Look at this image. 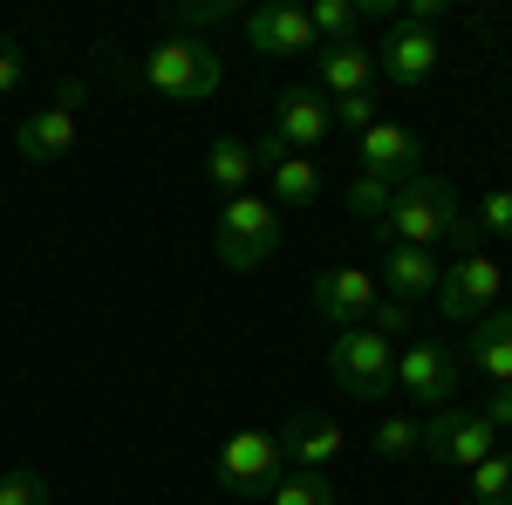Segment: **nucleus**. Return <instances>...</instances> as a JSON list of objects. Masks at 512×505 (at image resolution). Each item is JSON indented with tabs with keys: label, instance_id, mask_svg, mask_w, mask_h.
I'll use <instances>...</instances> for the list:
<instances>
[{
	"label": "nucleus",
	"instance_id": "nucleus-1",
	"mask_svg": "<svg viewBox=\"0 0 512 505\" xmlns=\"http://www.w3.org/2000/svg\"><path fill=\"white\" fill-rule=\"evenodd\" d=\"M369 233H383L390 246H444V239L458 233V192H451V178H437V171H417V178H403L396 198L383 205V219L369 226Z\"/></svg>",
	"mask_w": 512,
	"mask_h": 505
},
{
	"label": "nucleus",
	"instance_id": "nucleus-2",
	"mask_svg": "<svg viewBox=\"0 0 512 505\" xmlns=\"http://www.w3.org/2000/svg\"><path fill=\"white\" fill-rule=\"evenodd\" d=\"M137 76H144V89H158L164 103H212V96L226 89V62H219V48H212V41L164 35L158 48H144Z\"/></svg>",
	"mask_w": 512,
	"mask_h": 505
},
{
	"label": "nucleus",
	"instance_id": "nucleus-3",
	"mask_svg": "<svg viewBox=\"0 0 512 505\" xmlns=\"http://www.w3.org/2000/svg\"><path fill=\"white\" fill-rule=\"evenodd\" d=\"M212 246H219V267L253 273L260 260L280 253V205L260 192H239L219 205V226H212Z\"/></svg>",
	"mask_w": 512,
	"mask_h": 505
},
{
	"label": "nucleus",
	"instance_id": "nucleus-4",
	"mask_svg": "<svg viewBox=\"0 0 512 505\" xmlns=\"http://www.w3.org/2000/svg\"><path fill=\"white\" fill-rule=\"evenodd\" d=\"M328 376L355 403H383V389H396V342L376 328H342L328 342Z\"/></svg>",
	"mask_w": 512,
	"mask_h": 505
},
{
	"label": "nucleus",
	"instance_id": "nucleus-5",
	"mask_svg": "<svg viewBox=\"0 0 512 505\" xmlns=\"http://www.w3.org/2000/svg\"><path fill=\"white\" fill-rule=\"evenodd\" d=\"M417 451H424L437 471H472V465H485V458L499 451V437H492V424H485L478 410L444 403V410L424 417V444H417Z\"/></svg>",
	"mask_w": 512,
	"mask_h": 505
},
{
	"label": "nucleus",
	"instance_id": "nucleus-6",
	"mask_svg": "<svg viewBox=\"0 0 512 505\" xmlns=\"http://www.w3.org/2000/svg\"><path fill=\"white\" fill-rule=\"evenodd\" d=\"M280 430H233L226 437V451H219V485L233 492V499H267L280 485Z\"/></svg>",
	"mask_w": 512,
	"mask_h": 505
},
{
	"label": "nucleus",
	"instance_id": "nucleus-7",
	"mask_svg": "<svg viewBox=\"0 0 512 505\" xmlns=\"http://www.w3.org/2000/svg\"><path fill=\"white\" fill-rule=\"evenodd\" d=\"M76 137H82V82H62L48 110H28L21 117L14 151L28 157V164H62V157L76 151Z\"/></svg>",
	"mask_w": 512,
	"mask_h": 505
},
{
	"label": "nucleus",
	"instance_id": "nucleus-8",
	"mask_svg": "<svg viewBox=\"0 0 512 505\" xmlns=\"http://www.w3.org/2000/svg\"><path fill=\"white\" fill-rule=\"evenodd\" d=\"M499 287H506V267L485 260V253H465V260H451L444 280H437V314L458 321V328H472L478 314L499 308Z\"/></svg>",
	"mask_w": 512,
	"mask_h": 505
},
{
	"label": "nucleus",
	"instance_id": "nucleus-9",
	"mask_svg": "<svg viewBox=\"0 0 512 505\" xmlns=\"http://www.w3.org/2000/svg\"><path fill=\"white\" fill-rule=\"evenodd\" d=\"M396 389L431 417V410H444L451 396H458V355L437 349L431 335H417L410 349H396Z\"/></svg>",
	"mask_w": 512,
	"mask_h": 505
},
{
	"label": "nucleus",
	"instance_id": "nucleus-10",
	"mask_svg": "<svg viewBox=\"0 0 512 505\" xmlns=\"http://www.w3.org/2000/svg\"><path fill=\"white\" fill-rule=\"evenodd\" d=\"M369 55H376V76L396 82V89H424L437 76V35L431 28H410V21H390L383 48H369Z\"/></svg>",
	"mask_w": 512,
	"mask_h": 505
},
{
	"label": "nucleus",
	"instance_id": "nucleus-11",
	"mask_svg": "<svg viewBox=\"0 0 512 505\" xmlns=\"http://www.w3.org/2000/svg\"><path fill=\"white\" fill-rule=\"evenodd\" d=\"M355 157H362V171H376V178H390V185H403V178L424 171V144H417V130H403V123H390V117L355 137Z\"/></svg>",
	"mask_w": 512,
	"mask_h": 505
},
{
	"label": "nucleus",
	"instance_id": "nucleus-12",
	"mask_svg": "<svg viewBox=\"0 0 512 505\" xmlns=\"http://www.w3.org/2000/svg\"><path fill=\"white\" fill-rule=\"evenodd\" d=\"M328 123H335V110H328V96H321V89H280L267 137H280L287 151H315L321 137H328Z\"/></svg>",
	"mask_w": 512,
	"mask_h": 505
},
{
	"label": "nucleus",
	"instance_id": "nucleus-13",
	"mask_svg": "<svg viewBox=\"0 0 512 505\" xmlns=\"http://www.w3.org/2000/svg\"><path fill=\"white\" fill-rule=\"evenodd\" d=\"M376 273H362V267H328L315 280V308L335 321V328H362L369 314H376Z\"/></svg>",
	"mask_w": 512,
	"mask_h": 505
},
{
	"label": "nucleus",
	"instance_id": "nucleus-14",
	"mask_svg": "<svg viewBox=\"0 0 512 505\" xmlns=\"http://www.w3.org/2000/svg\"><path fill=\"white\" fill-rule=\"evenodd\" d=\"M246 41L260 48V55H308L315 62V28H308V7H253L246 14Z\"/></svg>",
	"mask_w": 512,
	"mask_h": 505
},
{
	"label": "nucleus",
	"instance_id": "nucleus-15",
	"mask_svg": "<svg viewBox=\"0 0 512 505\" xmlns=\"http://www.w3.org/2000/svg\"><path fill=\"white\" fill-rule=\"evenodd\" d=\"M465 362H472L492 389L512 383V308H492L465 328Z\"/></svg>",
	"mask_w": 512,
	"mask_h": 505
},
{
	"label": "nucleus",
	"instance_id": "nucleus-16",
	"mask_svg": "<svg viewBox=\"0 0 512 505\" xmlns=\"http://www.w3.org/2000/svg\"><path fill=\"white\" fill-rule=\"evenodd\" d=\"M315 89L328 103H342L355 89H376V55L362 41H328V48H315Z\"/></svg>",
	"mask_w": 512,
	"mask_h": 505
},
{
	"label": "nucleus",
	"instance_id": "nucleus-17",
	"mask_svg": "<svg viewBox=\"0 0 512 505\" xmlns=\"http://www.w3.org/2000/svg\"><path fill=\"white\" fill-rule=\"evenodd\" d=\"M342 451H349V437H342V424H328V417H294V424L280 430L287 471H328Z\"/></svg>",
	"mask_w": 512,
	"mask_h": 505
},
{
	"label": "nucleus",
	"instance_id": "nucleus-18",
	"mask_svg": "<svg viewBox=\"0 0 512 505\" xmlns=\"http://www.w3.org/2000/svg\"><path fill=\"white\" fill-rule=\"evenodd\" d=\"M437 280H444V267H437L431 246H383V287H390V301H417V294H437Z\"/></svg>",
	"mask_w": 512,
	"mask_h": 505
},
{
	"label": "nucleus",
	"instance_id": "nucleus-19",
	"mask_svg": "<svg viewBox=\"0 0 512 505\" xmlns=\"http://www.w3.org/2000/svg\"><path fill=\"white\" fill-rule=\"evenodd\" d=\"M267 178H274V205H287V212L321 205V164L308 151H280L274 164H267Z\"/></svg>",
	"mask_w": 512,
	"mask_h": 505
},
{
	"label": "nucleus",
	"instance_id": "nucleus-20",
	"mask_svg": "<svg viewBox=\"0 0 512 505\" xmlns=\"http://www.w3.org/2000/svg\"><path fill=\"white\" fill-rule=\"evenodd\" d=\"M253 144H239V137H219L212 151H205V185L219 198H239V192H253Z\"/></svg>",
	"mask_w": 512,
	"mask_h": 505
},
{
	"label": "nucleus",
	"instance_id": "nucleus-21",
	"mask_svg": "<svg viewBox=\"0 0 512 505\" xmlns=\"http://www.w3.org/2000/svg\"><path fill=\"white\" fill-rule=\"evenodd\" d=\"M417 444H424V417H410V410H390L383 424L369 430L376 458H417Z\"/></svg>",
	"mask_w": 512,
	"mask_h": 505
},
{
	"label": "nucleus",
	"instance_id": "nucleus-22",
	"mask_svg": "<svg viewBox=\"0 0 512 505\" xmlns=\"http://www.w3.org/2000/svg\"><path fill=\"white\" fill-rule=\"evenodd\" d=\"M308 28H315L321 48H328V41H355L362 7H355V0H315V7H308Z\"/></svg>",
	"mask_w": 512,
	"mask_h": 505
},
{
	"label": "nucleus",
	"instance_id": "nucleus-23",
	"mask_svg": "<svg viewBox=\"0 0 512 505\" xmlns=\"http://www.w3.org/2000/svg\"><path fill=\"white\" fill-rule=\"evenodd\" d=\"M465 478H472V505H512V451H492Z\"/></svg>",
	"mask_w": 512,
	"mask_h": 505
},
{
	"label": "nucleus",
	"instance_id": "nucleus-24",
	"mask_svg": "<svg viewBox=\"0 0 512 505\" xmlns=\"http://www.w3.org/2000/svg\"><path fill=\"white\" fill-rule=\"evenodd\" d=\"M267 499L274 505H335V485H328V471H280V485Z\"/></svg>",
	"mask_w": 512,
	"mask_h": 505
},
{
	"label": "nucleus",
	"instance_id": "nucleus-25",
	"mask_svg": "<svg viewBox=\"0 0 512 505\" xmlns=\"http://www.w3.org/2000/svg\"><path fill=\"white\" fill-rule=\"evenodd\" d=\"M390 198H396L390 178H376V171H355V185H349V212H355V219H369V226H376Z\"/></svg>",
	"mask_w": 512,
	"mask_h": 505
},
{
	"label": "nucleus",
	"instance_id": "nucleus-26",
	"mask_svg": "<svg viewBox=\"0 0 512 505\" xmlns=\"http://www.w3.org/2000/svg\"><path fill=\"white\" fill-rule=\"evenodd\" d=\"M328 110H335V123H342V130H355V137H362V130H376V123H383V96H376V89H355V96L328 103Z\"/></svg>",
	"mask_w": 512,
	"mask_h": 505
},
{
	"label": "nucleus",
	"instance_id": "nucleus-27",
	"mask_svg": "<svg viewBox=\"0 0 512 505\" xmlns=\"http://www.w3.org/2000/svg\"><path fill=\"white\" fill-rule=\"evenodd\" d=\"M0 505H55V485L41 471H7L0 478Z\"/></svg>",
	"mask_w": 512,
	"mask_h": 505
},
{
	"label": "nucleus",
	"instance_id": "nucleus-28",
	"mask_svg": "<svg viewBox=\"0 0 512 505\" xmlns=\"http://www.w3.org/2000/svg\"><path fill=\"white\" fill-rule=\"evenodd\" d=\"M239 7L233 0H192V7H178V14H171V28H178V35H198V28H212V21H233Z\"/></svg>",
	"mask_w": 512,
	"mask_h": 505
},
{
	"label": "nucleus",
	"instance_id": "nucleus-29",
	"mask_svg": "<svg viewBox=\"0 0 512 505\" xmlns=\"http://www.w3.org/2000/svg\"><path fill=\"white\" fill-rule=\"evenodd\" d=\"M478 233L512 239V192H485V205H478Z\"/></svg>",
	"mask_w": 512,
	"mask_h": 505
},
{
	"label": "nucleus",
	"instance_id": "nucleus-30",
	"mask_svg": "<svg viewBox=\"0 0 512 505\" xmlns=\"http://www.w3.org/2000/svg\"><path fill=\"white\" fill-rule=\"evenodd\" d=\"M362 328H376V335H403V328H410V308H403V301H376V314H369V321H362Z\"/></svg>",
	"mask_w": 512,
	"mask_h": 505
},
{
	"label": "nucleus",
	"instance_id": "nucleus-31",
	"mask_svg": "<svg viewBox=\"0 0 512 505\" xmlns=\"http://www.w3.org/2000/svg\"><path fill=\"white\" fill-rule=\"evenodd\" d=\"M478 417H485V424H492V437H512V383H506V389H492V396H485V410H478Z\"/></svg>",
	"mask_w": 512,
	"mask_h": 505
},
{
	"label": "nucleus",
	"instance_id": "nucleus-32",
	"mask_svg": "<svg viewBox=\"0 0 512 505\" xmlns=\"http://www.w3.org/2000/svg\"><path fill=\"white\" fill-rule=\"evenodd\" d=\"M444 14H451V0H403V14H396V21L431 28V35H437V21H444Z\"/></svg>",
	"mask_w": 512,
	"mask_h": 505
},
{
	"label": "nucleus",
	"instance_id": "nucleus-33",
	"mask_svg": "<svg viewBox=\"0 0 512 505\" xmlns=\"http://www.w3.org/2000/svg\"><path fill=\"white\" fill-rule=\"evenodd\" d=\"M14 82H21V48L14 35H0V96H14Z\"/></svg>",
	"mask_w": 512,
	"mask_h": 505
},
{
	"label": "nucleus",
	"instance_id": "nucleus-34",
	"mask_svg": "<svg viewBox=\"0 0 512 505\" xmlns=\"http://www.w3.org/2000/svg\"><path fill=\"white\" fill-rule=\"evenodd\" d=\"M506 451H512V444H506Z\"/></svg>",
	"mask_w": 512,
	"mask_h": 505
}]
</instances>
